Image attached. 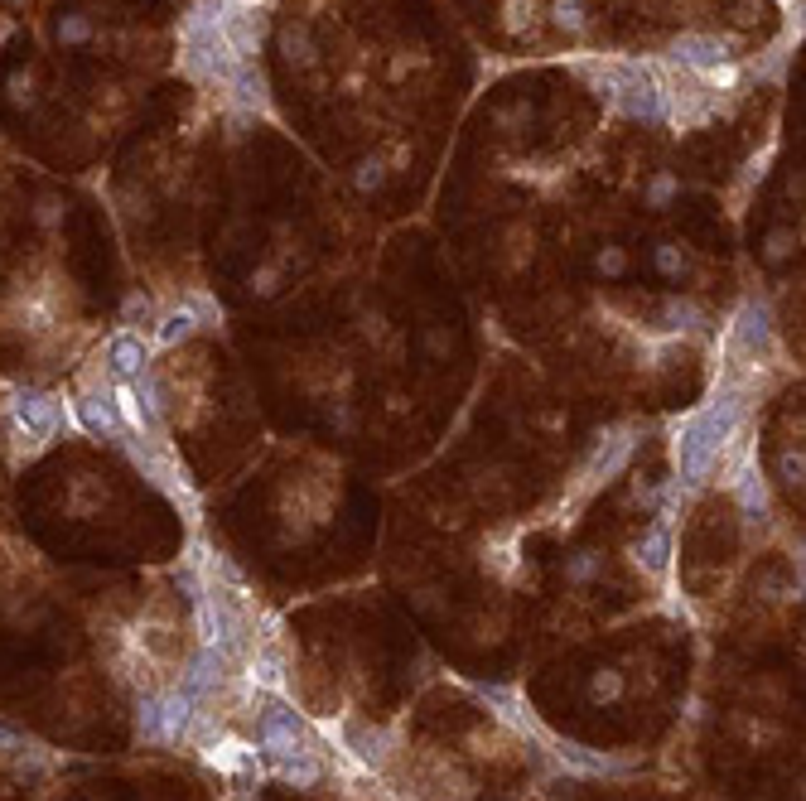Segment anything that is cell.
Segmentation results:
<instances>
[{
    "label": "cell",
    "instance_id": "16",
    "mask_svg": "<svg viewBox=\"0 0 806 801\" xmlns=\"http://www.w3.org/2000/svg\"><path fill=\"white\" fill-rule=\"evenodd\" d=\"M227 671H232V657H227L223 647H198L194 657H189V666H184V681L179 686L194 695V700H203V695H213L223 686Z\"/></svg>",
    "mask_w": 806,
    "mask_h": 801
},
{
    "label": "cell",
    "instance_id": "42",
    "mask_svg": "<svg viewBox=\"0 0 806 801\" xmlns=\"http://www.w3.org/2000/svg\"><path fill=\"white\" fill-rule=\"evenodd\" d=\"M425 343H430V353H435V358H445L449 353V333L445 329H430L425 333Z\"/></svg>",
    "mask_w": 806,
    "mask_h": 801
},
{
    "label": "cell",
    "instance_id": "8",
    "mask_svg": "<svg viewBox=\"0 0 806 801\" xmlns=\"http://www.w3.org/2000/svg\"><path fill=\"white\" fill-rule=\"evenodd\" d=\"M633 449H638V430H633V425H618L609 435H599V444L589 449V464H584V473H580V498L584 493H594V488H604V483H613L618 473L628 469Z\"/></svg>",
    "mask_w": 806,
    "mask_h": 801
},
{
    "label": "cell",
    "instance_id": "26",
    "mask_svg": "<svg viewBox=\"0 0 806 801\" xmlns=\"http://www.w3.org/2000/svg\"><path fill=\"white\" fill-rule=\"evenodd\" d=\"M155 319H160V309H155V300L145 295V290H131L126 300H121V324L126 329H155Z\"/></svg>",
    "mask_w": 806,
    "mask_h": 801
},
{
    "label": "cell",
    "instance_id": "10",
    "mask_svg": "<svg viewBox=\"0 0 806 801\" xmlns=\"http://www.w3.org/2000/svg\"><path fill=\"white\" fill-rule=\"evenodd\" d=\"M478 700H483V705H488V715L498 719V724H507L517 739L551 744V734L536 724V715H531V705L522 700V691H517V686H478Z\"/></svg>",
    "mask_w": 806,
    "mask_h": 801
},
{
    "label": "cell",
    "instance_id": "40",
    "mask_svg": "<svg viewBox=\"0 0 806 801\" xmlns=\"http://www.w3.org/2000/svg\"><path fill=\"white\" fill-rule=\"evenodd\" d=\"M10 102H15V107H34V78H29V73H15V78H10Z\"/></svg>",
    "mask_w": 806,
    "mask_h": 801
},
{
    "label": "cell",
    "instance_id": "28",
    "mask_svg": "<svg viewBox=\"0 0 806 801\" xmlns=\"http://www.w3.org/2000/svg\"><path fill=\"white\" fill-rule=\"evenodd\" d=\"M551 25H556L560 34H584V29H589L584 0H551Z\"/></svg>",
    "mask_w": 806,
    "mask_h": 801
},
{
    "label": "cell",
    "instance_id": "35",
    "mask_svg": "<svg viewBox=\"0 0 806 801\" xmlns=\"http://www.w3.org/2000/svg\"><path fill=\"white\" fill-rule=\"evenodd\" d=\"M792 251H797V232H792V227H773V232L763 237V256H768L773 266H782Z\"/></svg>",
    "mask_w": 806,
    "mask_h": 801
},
{
    "label": "cell",
    "instance_id": "15",
    "mask_svg": "<svg viewBox=\"0 0 806 801\" xmlns=\"http://www.w3.org/2000/svg\"><path fill=\"white\" fill-rule=\"evenodd\" d=\"M102 362L112 367L116 382H136L140 372L150 367V343H145L136 329H116L112 338H107V353H102Z\"/></svg>",
    "mask_w": 806,
    "mask_h": 801
},
{
    "label": "cell",
    "instance_id": "41",
    "mask_svg": "<svg viewBox=\"0 0 806 801\" xmlns=\"http://www.w3.org/2000/svg\"><path fill=\"white\" fill-rule=\"evenodd\" d=\"M34 218H39V227H58L63 222V203L58 198H39L34 203Z\"/></svg>",
    "mask_w": 806,
    "mask_h": 801
},
{
    "label": "cell",
    "instance_id": "4",
    "mask_svg": "<svg viewBox=\"0 0 806 801\" xmlns=\"http://www.w3.org/2000/svg\"><path fill=\"white\" fill-rule=\"evenodd\" d=\"M121 449L131 454V464H136L160 493H165L169 502H179L189 517H198V498H194V483H189V469L169 454L165 444H155V440H131V435H121Z\"/></svg>",
    "mask_w": 806,
    "mask_h": 801
},
{
    "label": "cell",
    "instance_id": "36",
    "mask_svg": "<svg viewBox=\"0 0 806 801\" xmlns=\"http://www.w3.org/2000/svg\"><path fill=\"white\" fill-rule=\"evenodd\" d=\"M652 261H657V271H662L667 280H681V276H686V251L676 247V242H657Z\"/></svg>",
    "mask_w": 806,
    "mask_h": 801
},
{
    "label": "cell",
    "instance_id": "19",
    "mask_svg": "<svg viewBox=\"0 0 806 801\" xmlns=\"http://www.w3.org/2000/svg\"><path fill=\"white\" fill-rule=\"evenodd\" d=\"M73 415H78V425H83L87 435H97V440H121L126 435V425H121V415L112 411V396H102V391H83V396H73Z\"/></svg>",
    "mask_w": 806,
    "mask_h": 801
},
{
    "label": "cell",
    "instance_id": "5",
    "mask_svg": "<svg viewBox=\"0 0 806 801\" xmlns=\"http://www.w3.org/2000/svg\"><path fill=\"white\" fill-rule=\"evenodd\" d=\"M729 358L744 362V367H763L768 358H778L773 309L763 300H744L734 309V324H729Z\"/></svg>",
    "mask_w": 806,
    "mask_h": 801
},
{
    "label": "cell",
    "instance_id": "43",
    "mask_svg": "<svg viewBox=\"0 0 806 801\" xmlns=\"http://www.w3.org/2000/svg\"><path fill=\"white\" fill-rule=\"evenodd\" d=\"M15 744H20V739H15V734H5V729H0V753H5V748H15Z\"/></svg>",
    "mask_w": 806,
    "mask_h": 801
},
{
    "label": "cell",
    "instance_id": "17",
    "mask_svg": "<svg viewBox=\"0 0 806 801\" xmlns=\"http://www.w3.org/2000/svg\"><path fill=\"white\" fill-rule=\"evenodd\" d=\"M160 700V744L174 748V744H189V724H194V710L198 700L184 686H169V691H155Z\"/></svg>",
    "mask_w": 806,
    "mask_h": 801
},
{
    "label": "cell",
    "instance_id": "34",
    "mask_svg": "<svg viewBox=\"0 0 806 801\" xmlns=\"http://www.w3.org/2000/svg\"><path fill=\"white\" fill-rule=\"evenodd\" d=\"M594 271H599L604 280H623V276H628V251L613 247V242H609V247H599V251H594Z\"/></svg>",
    "mask_w": 806,
    "mask_h": 801
},
{
    "label": "cell",
    "instance_id": "30",
    "mask_svg": "<svg viewBox=\"0 0 806 801\" xmlns=\"http://www.w3.org/2000/svg\"><path fill=\"white\" fill-rule=\"evenodd\" d=\"M387 174H391V169H387V160H382V155H367V160H358V165H353V189H358V194H377V189L387 184Z\"/></svg>",
    "mask_w": 806,
    "mask_h": 801
},
{
    "label": "cell",
    "instance_id": "33",
    "mask_svg": "<svg viewBox=\"0 0 806 801\" xmlns=\"http://www.w3.org/2000/svg\"><path fill=\"white\" fill-rule=\"evenodd\" d=\"M599 570H604V560H599L594 551H580V555H570V560H565V580L570 584H594L599 580Z\"/></svg>",
    "mask_w": 806,
    "mask_h": 801
},
{
    "label": "cell",
    "instance_id": "11",
    "mask_svg": "<svg viewBox=\"0 0 806 801\" xmlns=\"http://www.w3.org/2000/svg\"><path fill=\"white\" fill-rule=\"evenodd\" d=\"M198 753H203V763H208V768H218V773L232 777V782H247V787H256V782L266 777L261 758H256V748L242 744V739H232V734H218L213 744H203Z\"/></svg>",
    "mask_w": 806,
    "mask_h": 801
},
{
    "label": "cell",
    "instance_id": "6",
    "mask_svg": "<svg viewBox=\"0 0 806 801\" xmlns=\"http://www.w3.org/2000/svg\"><path fill=\"white\" fill-rule=\"evenodd\" d=\"M256 753H266L271 763H280V758H295V753H305L309 748V724L300 719V710H290L280 695H271L266 705H261V719H256Z\"/></svg>",
    "mask_w": 806,
    "mask_h": 801
},
{
    "label": "cell",
    "instance_id": "3",
    "mask_svg": "<svg viewBox=\"0 0 806 801\" xmlns=\"http://www.w3.org/2000/svg\"><path fill=\"white\" fill-rule=\"evenodd\" d=\"M58 430H63V401H58L54 391L10 387V401H5V440L15 449V459L20 454L34 459Z\"/></svg>",
    "mask_w": 806,
    "mask_h": 801
},
{
    "label": "cell",
    "instance_id": "14",
    "mask_svg": "<svg viewBox=\"0 0 806 801\" xmlns=\"http://www.w3.org/2000/svg\"><path fill=\"white\" fill-rule=\"evenodd\" d=\"M338 744L348 748L367 773H382V768H387V758H391V734L372 729V724H362V719H343V724H338Z\"/></svg>",
    "mask_w": 806,
    "mask_h": 801
},
{
    "label": "cell",
    "instance_id": "44",
    "mask_svg": "<svg viewBox=\"0 0 806 801\" xmlns=\"http://www.w3.org/2000/svg\"><path fill=\"white\" fill-rule=\"evenodd\" d=\"M251 5H256V10H266V5H271V0H251Z\"/></svg>",
    "mask_w": 806,
    "mask_h": 801
},
{
    "label": "cell",
    "instance_id": "7",
    "mask_svg": "<svg viewBox=\"0 0 806 801\" xmlns=\"http://www.w3.org/2000/svg\"><path fill=\"white\" fill-rule=\"evenodd\" d=\"M609 107L623 111L628 121L662 126V121H667V92H662V83H657V63L633 58V73H628V83L618 87V97H613Z\"/></svg>",
    "mask_w": 806,
    "mask_h": 801
},
{
    "label": "cell",
    "instance_id": "21",
    "mask_svg": "<svg viewBox=\"0 0 806 801\" xmlns=\"http://www.w3.org/2000/svg\"><path fill=\"white\" fill-rule=\"evenodd\" d=\"M271 773H276L285 787H295V792H314V787L324 782V758H319L314 748H305V753H295V758L271 763Z\"/></svg>",
    "mask_w": 806,
    "mask_h": 801
},
{
    "label": "cell",
    "instance_id": "24",
    "mask_svg": "<svg viewBox=\"0 0 806 801\" xmlns=\"http://www.w3.org/2000/svg\"><path fill=\"white\" fill-rule=\"evenodd\" d=\"M705 309L695 300H686V295H667L662 300V329L671 333V338H681V333H705Z\"/></svg>",
    "mask_w": 806,
    "mask_h": 801
},
{
    "label": "cell",
    "instance_id": "18",
    "mask_svg": "<svg viewBox=\"0 0 806 801\" xmlns=\"http://www.w3.org/2000/svg\"><path fill=\"white\" fill-rule=\"evenodd\" d=\"M633 565H638L642 575H652V580H667L671 575V522L667 517H657V522L642 531V541H633Z\"/></svg>",
    "mask_w": 806,
    "mask_h": 801
},
{
    "label": "cell",
    "instance_id": "32",
    "mask_svg": "<svg viewBox=\"0 0 806 801\" xmlns=\"http://www.w3.org/2000/svg\"><path fill=\"white\" fill-rule=\"evenodd\" d=\"M676 194H681V179H676L671 169H657L652 184H647V208H671Z\"/></svg>",
    "mask_w": 806,
    "mask_h": 801
},
{
    "label": "cell",
    "instance_id": "39",
    "mask_svg": "<svg viewBox=\"0 0 806 801\" xmlns=\"http://www.w3.org/2000/svg\"><path fill=\"white\" fill-rule=\"evenodd\" d=\"M276 280H280L276 266H261V271H251V276H247V290H251V295H261V300H266V295H276V290H280Z\"/></svg>",
    "mask_w": 806,
    "mask_h": 801
},
{
    "label": "cell",
    "instance_id": "45",
    "mask_svg": "<svg viewBox=\"0 0 806 801\" xmlns=\"http://www.w3.org/2000/svg\"><path fill=\"white\" fill-rule=\"evenodd\" d=\"M782 5H792V0H782Z\"/></svg>",
    "mask_w": 806,
    "mask_h": 801
},
{
    "label": "cell",
    "instance_id": "20",
    "mask_svg": "<svg viewBox=\"0 0 806 801\" xmlns=\"http://www.w3.org/2000/svg\"><path fill=\"white\" fill-rule=\"evenodd\" d=\"M570 68H575V78L589 83L594 97L613 102V97H618V87L628 83V73H633V58H575Z\"/></svg>",
    "mask_w": 806,
    "mask_h": 801
},
{
    "label": "cell",
    "instance_id": "9",
    "mask_svg": "<svg viewBox=\"0 0 806 801\" xmlns=\"http://www.w3.org/2000/svg\"><path fill=\"white\" fill-rule=\"evenodd\" d=\"M729 58H734V49H729V39H720V34H676L667 44V54H662V63L700 78V73L720 68Z\"/></svg>",
    "mask_w": 806,
    "mask_h": 801
},
{
    "label": "cell",
    "instance_id": "13",
    "mask_svg": "<svg viewBox=\"0 0 806 801\" xmlns=\"http://www.w3.org/2000/svg\"><path fill=\"white\" fill-rule=\"evenodd\" d=\"M551 758H556L565 773L575 777H613V773H628L633 763L628 758H613V753H594V748L584 744H570V739H551Z\"/></svg>",
    "mask_w": 806,
    "mask_h": 801
},
{
    "label": "cell",
    "instance_id": "31",
    "mask_svg": "<svg viewBox=\"0 0 806 801\" xmlns=\"http://www.w3.org/2000/svg\"><path fill=\"white\" fill-rule=\"evenodd\" d=\"M136 734L140 744H160V700H155V691L136 700Z\"/></svg>",
    "mask_w": 806,
    "mask_h": 801
},
{
    "label": "cell",
    "instance_id": "12",
    "mask_svg": "<svg viewBox=\"0 0 806 801\" xmlns=\"http://www.w3.org/2000/svg\"><path fill=\"white\" fill-rule=\"evenodd\" d=\"M223 92L237 116H271V83H266L261 63H237Z\"/></svg>",
    "mask_w": 806,
    "mask_h": 801
},
{
    "label": "cell",
    "instance_id": "38",
    "mask_svg": "<svg viewBox=\"0 0 806 801\" xmlns=\"http://www.w3.org/2000/svg\"><path fill=\"white\" fill-rule=\"evenodd\" d=\"M778 473H782V483H787V488H802V473H806L802 449H787V454L778 459Z\"/></svg>",
    "mask_w": 806,
    "mask_h": 801
},
{
    "label": "cell",
    "instance_id": "25",
    "mask_svg": "<svg viewBox=\"0 0 806 801\" xmlns=\"http://www.w3.org/2000/svg\"><path fill=\"white\" fill-rule=\"evenodd\" d=\"M131 387H136L140 411L150 415V425L160 430V425H165V387H160V377H155V367H145V372H140V377H136V382H131Z\"/></svg>",
    "mask_w": 806,
    "mask_h": 801
},
{
    "label": "cell",
    "instance_id": "2",
    "mask_svg": "<svg viewBox=\"0 0 806 801\" xmlns=\"http://www.w3.org/2000/svg\"><path fill=\"white\" fill-rule=\"evenodd\" d=\"M232 68H237V58H232L223 29H218L213 0H194L189 15L179 20V73L198 87L223 92L227 78H232Z\"/></svg>",
    "mask_w": 806,
    "mask_h": 801
},
{
    "label": "cell",
    "instance_id": "37",
    "mask_svg": "<svg viewBox=\"0 0 806 801\" xmlns=\"http://www.w3.org/2000/svg\"><path fill=\"white\" fill-rule=\"evenodd\" d=\"M92 39V20L87 15H63L58 20V44H87Z\"/></svg>",
    "mask_w": 806,
    "mask_h": 801
},
{
    "label": "cell",
    "instance_id": "27",
    "mask_svg": "<svg viewBox=\"0 0 806 801\" xmlns=\"http://www.w3.org/2000/svg\"><path fill=\"white\" fill-rule=\"evenodd\" d=\"M623 691H628V681H623L618 666H599V671L589 676V700H594V705H613V700H623Z\"/></svg>",
    "mask_w": 806,
    "mask_h": 801
},
{
    "label": "cell",
    "instance_id": "23",
    "mask_svg": "<svg viewBox=\"0 0 806 801\" xmlns=\"http://www.w3.org/2000/svg\"><path fill=\"white\" fill-rule=\"evenodd\" d=\"M198 329H203V324H198V314L179 300L174 309H165V314L155 319V348H179V343H189Z\"/></svg>",
    "mask_w": 806,
    "mask_h": 801
},
{
    "label": "cell",
    "instance_id": "29",
    "mask_svg": "<svg viewBox=\"0 0 806 801\" xmlns=\"http://www.w3.org/2000/svg\"><path fill=\"white\" fill-rule=\"evenodd\" d=\"M280 49H285V58H290L295 68H309V63H314V39H309L305 25L280 29Z\"/></svg>",
    "mask_w": 806,
    "mask_h": 801
},
{
    "label": "cell",
    "instance_id": "22",
    "mask_svg": "<svg viewBox=\"0 0 806 801\" xmlns=\"http://www.w3.org/2000/svg\"><path fill=\"white\" fill-rule=\"evenodd\" d=\"M247 681L266 695L285 691V657H280L276 642H261V647H256V657H251V666H247Z\"/></svg>",
    "mask_w": 806,
    "mask_h": 801
},
{
    "label": "cell",
    "instance_id": "1",
    "mask_svg": "<svg viewBox=\"0 0 806 801\" xmlns=\"http://www.w3.org/2000/svg\"><path fill=\"white\" fill-rule=\"evenodd\" d=\"M744 411H749V387L734 372H724L720 387L710 391V401L700 411H691L686 420H676V430H671V464H676V478L671 483L676 488L695 493V488L710 483L720 454L739 440Z\"/></svg>",
    "mask_w": 806,
    "mask_h": 801
}]
</instances>
